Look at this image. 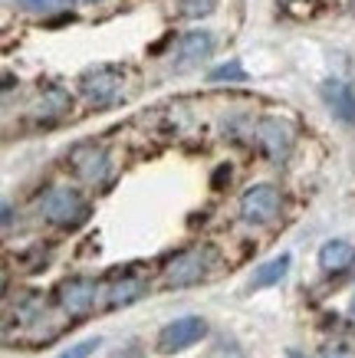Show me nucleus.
Returning a JSON list of instances; mask_svg holds the SVG:
<instances>
[{
    "label": "nucleus",
    "instance_id": "1",
    "mask_svg": "<svg viewBox=\"0 0 355 358\" xmlns=\"http://www.w3.org/2000/svg\"><path fill=\"white\" fill-rule=\"evenodd\" d=\"M79 86H83V96H86L92 106H112V102L122 96V89H125V73H122V66H116V63H99L83 73Z\"/></svg>",
    "mask_w": 355,
    "mask_h": 358
},
{
    "label": "nucleus",
    "instance_id": "2",
    "mask_svg": "<svg viewBox=\"0 0 355 358\" xmlns=\"http://www.w3.org/2000/svg\"><path fill=\"white\" fill-rule=\"evenodd\" d=\"M204 336H207V322L201 315H181V319H174V322H168L162 329L158 348H162L165 355H172V352H181V348L201 342Z\"/></svg>",
    "mask_w": 355,
    "mask_h": 358
},
{
    "label": "nucleus",
    "instance_id": "3",
    "mask_svg": "<svg viewBox=\"0 0 355 358\" xmlns=\"http://www.w3.org/2000/svg\"><path fill=\"white\" fill-rule=\"evenodd\" d=\"M43 217L53 224H79L86 217V201L73 187H53L43 197Z\"/></svg>",
    "mask_w": 355,
    "mask_h": 358
},
{
    "label": "nucleus",
    "instance_id": "4",
    "mask_svg": "<svg viewBox=\"0 0 355 358\" xmlns=\"http://www.w3.org/2000/svg\"><path fill=\"white\" fill-rule=\"evenodd\" d=\"M240 214L244 220H253V224H267L280 214V191L273 185H253L247 187V194L240 197Z\"/></svg>",
    "mask_w": 355,
    "mask_h": 358
},
{
    "label": "nucleus",
    "instance_id": "5",
    "mask_svg": "<svg viewBox=\"0 0 355 358\" xmlns=\"http://www.w3.org/2000/svg\"><path fill=\"white\" fill-rule=\"evenodd\" d=\"M207 273V253L204 250H184L178 253L168 266H165V282L181 289V286H194Z\"/></svg>",
    "mask_w": 355,
    "mask_h": 358
},
{
    "label": "nucleus",
    "instance_id": "6",
    "mask_svg": "<svg viewBox=\"0 0 355 358\" xmlns=\"http://www.w3.org/2000/svg\"><path fill=\"white\" fill-rule=\"evenodd\" d=\"M96 296H99V286L96 280L89 276H76V280H66L60 289H56V299L63 306L69 315H83L96 306Z\"/></svg>",
    "mask_w": 355,
    "mask_h": 358
},
{
    "label": "nucleus",
    "instance_id": "7",
    "mask_svg": "<svg viewBox=\"0 0 355 358\" xmlns=\"http://www.w3.org/2000/svg\"><path fill=\"white\" fill-rule=\"evenodd\" d=\"M69 164H73V171L83 178V181H102L109 171V158L106 152L99 148L96 141H83V145H76L73 152H69Z\"/></svg>",
    "mask_w": 355,
    "mask_h": 358
},
{
    "label": "nucleus",
    "instance_id": "8",
    "mask_svg": "<svg viewBox=\"0 0 355 358\" xmlns=\"http://www.w3.org/2000/svg\"><path fill=\"white\" fill-rule=\"evenodd\" d=\"M257 138L267 148L270 158L280 162V158H286V152H290V145H293V129L280 119H263L257 125Z\"/></svg>",
    "mask_w": 355,
    "mask_h": 358
},
{
    "label": "nucleus",
    "instance_id": "9",
    "mask_svg": "<svg viewBox=\"0 0 355 358\" xmlns=\"http://www.w3.org/2000/svg\"><path fill=\"white\" fill-rule=\"evenodd\" d=\"M352 263H355V247L345 243V240H329V243H323V250H319V266H323L326 273H342V270H349Z\"/></svg>",
    "mask_w": 355,
    "mask_h": 358
},
{
    "label": "nucleus",
    "instance_id": "10",
    "mask_svg": "<svg viewBox=\"0 0 355 358\" xmlns=\"http://www.w3.org/2000/svg\"><path fill=\"white\" fill-rule=\"evenodd\" d=\"M323 96H326V102L333 106V112L339 115V119L355 122V89L352 86H345V83L333 79V83H326Z\"/></svg>",
    "mask_w": 355,
    "mask_h": 358
},
{
    "label": "nucleus",
    "instance_id": "11",
    "mask_svg": "<svg viewBox=\"0 0 355 358\" xmlns=\"http://www.w3.org/2000/svg\"><path fill=\"white\" fill-rule=\"evenodd\" d=\"M211 50H214V36H211L207 30L184 33L181 43H178V56H181V63H197V59H204Z\"/></svg>",
    "mask_w": 355,
    "mask_h": 358
},
{
    "label": "nucleus",
    "instance_id": "12",
    "mask_svg": "<svg viewBox=\"0 0 355 358\" xmlns=\"http://www.w3.org/2000/svg\"><path fill=\"white\" fill-rule=\"evenodd\" d=\"M286 270H290V253H280V257L267 260L263 266H257V273H253V289H267V286H277V282L286 276Z\"/></svg>",
    "mask_w": 355,
    "mask_h": 358
},
{
    "label": "nucleus",
    "instance_id": "13",
    "mask_svg": "<svg viewBox=\"0 0 355 358\" xmlns=\"http://www.w3.org/2000/svg\"><path fill=\"white\" fill-rule=\"evenodd\" d=\"M141 293H145V282L141 280H122L109 289V306H129V303H135Z\"/></svg>",
    "mask_w": 355,
    "mask_h": 358
},
{
    "label": "nucleus",
    "instance_id": "14",
    "mask_svg": "<svg viewBox=\"0 0 355 358\" xmlns=\"http://www.w3.org/2000/svg\"><path fill=\"white\" fill-rule=\"evenodd\" d=\"M17 7L30 13H56V10H66L69 0H17Z\"/></svg>",
    "mask_w": 355,
    "mask_h": 358
},
{
    "label": "nucleus",
    "instance_id": "15",
    "mask_svg": "<svg viewBox=\"0 0 355 358\" xmlns=\"http://www.w3.org/2000/svg\"><path fill=\"white\" fill-rule=\"evenodd\" d=\"M224 79H237V83H244V79H247V73H244V66L237 63V59H230V63L211 69V83H224Z\"/></svg>",
    "mask_w": 355,
    "mask_h": 358
},
{
    "label": "nucleus",
    "instance_id": "16",
    "mask_svg": "<svg viewBox=\"0 0 355 358\" xmlns=\"http://www.w3.org/2000/svg\"><path fill=\"white\" fill-rule=\"evenodd\" d=\"M99 348V338H86V342H79V345H73V348H66L60 358H89L92 352Z\"/></svg>",
    "mask_w": 355,
    "mask_h": 358
},
{
    "label": "nucleus",
    "instance_id": "17",
    "mask_svg": "<svg viewBox=\"0 0 355 358\" xmlns=\"http://www.w3.org/2000/svg\"><path fill=\"white\" fill-rule=\"evenodd\" d=\"M181 3H184V13H188V17H204V13L214 10L217 0H181Z\"/></svg>",
    "mask_w": 355,
    "mask_h": 358
},
{
    "label": "nucleus",
    "instance_id": "18",
    "mask_svg": "<svg viewBox=\"0 0 355 358\" xmlns=\"http://www.w3.org/2000/svg\"><path fill=\"white\" fill-rule=\"evenodd\" d=\"M323 358H355V352L352 348H345V345H326Z\"/></svg>",
    "mask_w": 355,
    "mask_h": 358
},
{
    "label": "nucleus",
    "instance_id": "19",
    "mask_svg": "<svg viewBox=\"0 0 355 358\" xmlns=\"http://www.w3.org/2000/svg\"><path fill=\"white\" fill-rule=\"evenodd\" d=\"M349 319H352V326H355V299H352V306H349Z\"/></svg>",
    "mask_w": 355,
    "mask_h": 358
},
{
    "label": "nucleus",
    "instance_id": "20",
    "mask_svg": "<svg viewBox=\"0 0 355 358\" xmlns=\"http://www.w3.org/2000/svg\"><path fill=\"white\" fill-rule=\"evenodd\" d=\"M286 358H302V355H300V352H286Z\"/></svg>",
    "mask_w": 355,
    "mask_h": 358
},
{
    "label": "nucleus",
    "instance_id": "21",
    "mask_svg": "<svg viewBox=\"0 0 355 358\" xmlns=\"http://www.w3.org/2000/svg\"><path fill=\"white\" fill-rule=\"evenodd\" d=\"M79 3H102V0H79Z\"/></svg>",
    "mask_w": 355,
    "mask_h": 358
},
{
    "label": "nucleus",
    "instance_id": "22",
    "mask_svg": "<svg viewBox=\"0 0 355 358\" xmlns=\"http://www.w3.org/2000/svg\"><path fill=\"white\" fill-rule=\"evenodd\" d=\"M352 13H355V0H352Z\"/></svg>",
    "mask_w": 355,
    "mask_h": 358
}]
</instances>
